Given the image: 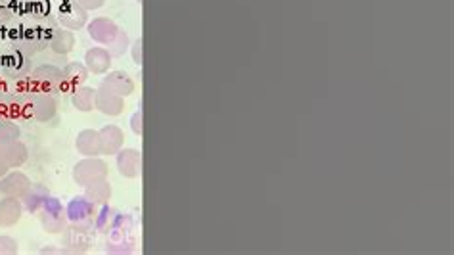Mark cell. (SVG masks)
I'll list each match as a JSON object with an SVG mask.
<instances>
[{"instance_id":"4fadbf2b","label":"cell","mask_w":454,"mask_h":255,"mask_svg":"<svg viewBox=\"0 0 454 255\" xmlns=\"http://www.w3.org/2000/svg\"><path fill=\"white\" fill-rule=\"evenodd\" d=\"M111 54L108 52V49H91L87 54H84V66L91 73L96 75H104L108 73L109 67H111Z\"/></svg>"},{"instance_id":"8fae6325","label":"cell","mask_w":454,"mask_h":255,"mask_svg":"<svg viewBox=\"0 0 454 255\" xmlns=\"http://www.w3.org/2000/svg\"><path fill=\"white\" fill-rule=\"evenodd\" d=\"M96 109H100L106 116L116 117L119 114H123L125 109V98L117 96L111 91H108L106 87H102L100 91H96Z\"/></svg>"},{"instance_id":"6da1fadb","label":"cell","mask_w":454,"mask_h":255,"mask_svg":"<svg viewBox=\"0 0 454 255\" xmlns=\"http://www.w3.org/2000/svg\"><path fill=\"white\" fill-rule=\"evenodd\" d=\"M104 179H108V165L98 157H87L73 167V181L79 186H89Z\"/></svg>"},{"instance_id":"9a60e30c","label":"cell","mask_w":454,"mask_h":255,"mask_svg":"<svg viewBox=\"0 0 454 255\" xmlns=\"http://www.w3.org/2000/svg\"><path fill=\"white\" fill-rule=\"evenodd\" d=\"M75 148L84 157H96L100 156V134L98 131L84 129L77 134L75 140Z\"/></svg>"},{"instance_id":"7c38bea8","label":"cell","mask_w":454,"mask_h":255,"mask_svg":"<svg viewBox=\"0 0 454 255\" xmlns=\"http://www.w3.org/2000/svg\"><path fill=\"white\" fill-rule=\"evenodd\" d=\"M102 87H106L108 91H111L117 96L121 98H127L134 92V82L129 75L125 71H111V73L106 75V79L102 82Z\"/></svg>"},{"instance_id":"277c9868","label":"cell","mask_w":454,"mask_h":255,"mask_svg":"<svg viewBox=\"0 0 454 255\" xmlns=\"http://www.w3.org/2000/svg\"><path fill=\"white\" fill-rule=\"evenodd\" d=\"M89 19V12L81 8L75 0H64L58 8V21L62 27H66L69 31H77L87 25Z\"/></svg>"},{"instance_id":"1f68e13d","label":"cell","mask_w":454,"mask_h":255,"mask_svg":"<svg viewBox=\"0 0 454 255\" xmlns=\"http://www.w3.org/2000/svg\"><path fill=\"white\" fill-rule=\"evenodd\" d=\"M136 2H138V4H142V0H136Z\"/></svg>"},{"instance_id":"4dcf8cb0","label":"cell","mask_w":454,"mask_h":255,"mask_svg":"<svg viewBox=\"0 0 454 255\" xmlns=\"http://www.w3.org/2000/svg\"><path fill=\"white\" fill-rule=\"evenodd\" d=\"M10 2H29V0H10Z\"/></svg>"},{"instance_id":"f546056e","label":"cell","mask_w":454,"mask_h":255,"mask_svg":"<svg viewBox=\"0 0 454 255\" xmlns=\"http://www.w3.org/2000/svg\"><path fill=\"white\" fill-rule=\"evenodd\" d=\"M8 164H6V159H4V152H2V146H0V179L4 177V175L8 173Z\"/></svg>"},{"instance_id":"ba28073f","label":"cell","mask_w":454,"mask_h":255,"mask_svg":"<svg viewBox=\"0 0 454 255\" xmlns=\"http://www.w3.org/2000/svg\"><path fill=\"white\" fill-rule=\"evenodd\" d=\"M29 109L35 119L39 121H48L56 114V100L52 98L46 92H33L29 96Z\"/></svg>"},{"instance_id":"7402d4cb","label":"cell","mask_w":454,"mask_h":255,"mask_svg":"<svg viewBox=\"0 0 454 255\" xmlns=\"http://www.w3.org/2000/svg\"><path fill=\"white\" fill-rule=\"evenodd\" d=\"M84 188H87V194H84V196L89 197L94 206H104V204H108V200L111 197V186H109L108 179L92 182V184L84 186Z\"/></svg>"},{"instance_id":"4316f807","label":"cell","mask_w":454,"mask_h":255,"mask_svg":"<svg viewBox=\"0 0 454 255\" xmlns=\"http://www.w3.org/2000/svg\"><path fill=\"white\" fill-rule=\"evenodd\" d=\"M131 52H132V62H134L136 66H142V60H144V56H142V39H136V41L132 42Z\"/></svg>"},{"instance_id":"2e32d148","label":"cell","mask_w":454,"mask_h":255,"mask_svg":"<svg viewBox=\"0 0 454 255\" xmlns=\"http://www.w3.org/2000/svg\"><path fill=\"white\" fill-rule=\"evenodd\" d=\"M21 211L24 207L17 197L4 196L0 200V227H14L21 219Z\"/></svg>"},{"instance_id":"44dd1931","label":"cell","mask_w":454,"mask_h":255,"mask_svg":"<svg viewBox=\"0 0 454 255\" xmlns=\"http://www.w3.org/2000/svg\"><path fill=\"white\" fill-rule=\"evenodd\" d=\"M77 244L81 246V252H84L91 244V232L84 225H75L71 229H67L66 246H69L71 252H77Z\"/></svg>"},{"instance_id":"3957f363","label":"cell","mask_w":454,"mask_h":255,"mask_svg":"<svg viewBox=\"0 0 454 255\" xmlns=\"http://www.w3.org/2000/svg\"><path fill=\"white\" fill-rule=\"evenodd\" d=\"M41 222L44 227V231L52 232V234H58V232H64L66 229V221H67V213L66 207L60 204L56 197H48V202L44 204V207L41 209Z\"/></svg>"},{"instance_id":"d4e9b609","label":"cell","mask_w":454,"mask_h":255,"mask_svg":"<svg viewBox=\"0 0 454 255\" xmlns=\"http://www.w3.org/2000/svg\"><path fill=\"white\" fill-rule=\"evenodd\" d=\"M129 46H131V42H129V37H127V33H125V31H121V29H119V33H117L116 39H113V41L108 44V52L111 54V58H119V56H123L125 52L129 50Z\"/></svg>"},{"instance_id":"ffe728a7","label":"cell","mask_w":454,"mask_h":255,"mask_svg":"<svg viewBox=\"0 0 454 255\" xmlns=\"http://www.w3.org/2000/svg\"><path fill=\"white\" fill-rule=\"evenodd\" d=\"M2 152H4V159H6L10 169H17L27 161V146L19 140H14L6 146H2Z\"/></svg>"},{"instance_id":"cb8c5ba5","label":"cell","mask_w":454,"mask_h":255,"mask_svg":"<svg viewBox=\"0 0 454 255\" xmlns=\"http://www.w3.org/2000/svg\"><path fill=\"white\" fill-rule=\"evenodd\" d=\"M19 139V127L12 117L0 116V146H6L10 142Z\"/></svg>"},{"instance_id":"5bb4252c","label":"cell","mask_w":454,"mask_h":255,"mask_svg":"<svg viewBox=\"0 0 454 255\" xmlns=\"http://www.w3.org/2000/svg\"><path fill=\"white\" fill-rule=\"evenodd\" d=\"M4 71L16 79H24L25 75L31 71V64H29V56L25 54L24 50H14L10 52L8 56H4Z\"/></svg>"},{"instance_id":"d6986e66","label":"cell","mask_w":454,"mask_h":255,"mask_svg":"<svg viewBox=\"0 0 454 255\" xmlns=\"http://www.w3.org/2000/svg\"><path fill=\"white\" fill-rule=\"evenodd\" d=\"M50 49L54 50L56 54H62V56H66L69 54L75 46V37L71 31H66V29H58V27H54V31H52V37H50Z\"/></svg>"},{"instance_id":"484cf974","label":"cell","mask_w":454,"mask_h":255,"mask_svg":"<svg viewBox=\"0 0 454 255\" xmlns=\"http://www.w3.org/2000/svg\"><path fill=\"white\" fill-rule=\"evenodd\" d=\"M17 254V242L10 236H0V255Z\"/></svg>"},{"instance_id":"8992f818","label":"cell","mask_w":454,"mask_h":255,"mask_svg":"<svg viewBox=\"0 0 454 255\" xmlns=\"http://www.w3.org/2000/svg\"><path fill=\"white\" fill-rule=\"evenodd\" d=\"M117 156V169L119 173L127 179H134L140 175L142 167V154L134 148H121L116 154Z\"/></svg>"},{"instance_id":"30bf717a","label":"cell","mask_w":454,"mask_h":255,"mask_svg":"<svg viewBox=\"0 0 454 255\" xmlns=\"http://www.w3.org/2000/svg\"><path fill=\"white\" fill-rule=\"evenodd\" d=\"M119 33V27H117L111 19L108 17H96L89 24V35H91L92 41L100 42V44H106L113 41Z\"/></svg>"},{"instance_id":"5b68a950","label":"cell","mask_w":454,"mask_h":255,"mask_svg":"<svg viewBox=\"0 0 454 255\" xmlns=\"http://www.w3.org/2000/svg\"><path fill=\"white\" fill-rule=\"evenodd\" d=\"M66 213L75 225H89L94 219V204L87 196H77L67 204Z\"/></svg>"},{"instance_id":"7a4b0ae2","label":"cell","mask_w":454,"mask_h":255,"mask_svg":"<svg viewBox=\"0 0 454 255\" xmlns=\"http://www.w3.org/2000/svg\"><path fill=\"white\" fill-rule=\"evenodd\" d=\"M31 82H33L35 92H56L64 89V73L62 69L52 64L37 67L31 75Z\"/></svg>"},{"instance_id":"ac0fdd59","label":"cell","mask_w":454,"mask_h":255,"mask_svg":"<svg viewBox=\"0 0 454 255\" xmlns=\"http://www.w3.org/2000/svg\"><path fill=\"white\" fill-rule=\"evenodd\" d=\"M48 190L44 188V186H41V184H31L21 200H24V206L27 211L37 213V211H41L44 204L48 202Z\"/></svg>"},{"instance_id":"f1b7e54d","label":"cell","mask_w":454,"mask_h":255,"mask_svg":"<svg viewBox=\"0 0 454 255\" xmlns=\"http://www.w3.org/2000/svg\"><path fill=\"white\" fill-rule=\"evenodd\" d=\"M131 129L134 131V134L142 137V132H144V129H142V112H136V114L131 117Z\"/></svg>"},{"instance_id":"52a82bcc","label":"cell","mask_w":454,"mask_h":255,"mask_svg":"<svg viewBox=\"0 0 454 255\" xmlns=\"http://www.w3.org/2000/svg\"><path fill=\"white\" fill-rule=\"evenodd\" d=\"M29 186H31V181L24 173H19V171L6 173L0 179V194L2 196L21 200L25 196V192L29 190Z\"/></svg>"},{"instance_id":"9c48e42d","label":"cell","mask_w":454,"mask_h":255,"mask_svg":"<svg viewBox=\"0 0 454 255\" xmlns=\"http://www.w3.org/2000/svg\"><path fill=\"white\" fill-rule=\"evenodd\" d=\"M100 134V154H106V156H116L119 150L123 148L125 134L123 131L116 127V125H108L104 127Z\"/></svg>"},{"instance_id":"e0dca14e","label":"cell","mask_w":454,"mask_h":255,"mask_svg":"<svg viewBox=\"0 0 454 255\" xmlns=\"http://www.w3.org/2000/svg\"><path fill=\"white\" fill-rule=\"evenodd\" d=\"M62 73H64V89L75 91V89H79V87L89 79V73H91V71H89L87 66H83V64L71 62V64H67V66L62 69Z\"/></svg>"},{"instance_id":"603a6c76","label":"cell","mask_w":454,"mask_h":255,"mask_svg":"<svg viewBox=\"0 0 454 255\" xmlns=\"http://www.w3.org/2000/svg\"><path fill=\"white\" fill-rule=\"evenodd\" d=\"M73 106L79 112H91L96 107V89L91 87H79L73 91Z\"/></svg>"},{"instance_id":"83f0119b","label":"cell","mask_w":454,"mask_h":255,"mask_svg":"<svg viewBox=\"0 0 454 255\" xmlns=\"http://www.w3.org/2000/svg\"><path fill=\"white\" fill-rule=\"evenodd\" d=\"M81 8H84L87 12H91V10H98L104 6V2L106 0H75Z\"/></svg>"}]
</instances>
